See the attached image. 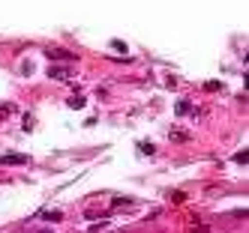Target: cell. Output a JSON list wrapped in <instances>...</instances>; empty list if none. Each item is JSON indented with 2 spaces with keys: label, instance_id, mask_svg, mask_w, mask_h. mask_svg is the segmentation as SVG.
Instances as JSON below:
<instances>
[{
  "label": "cell",
  "instance_id": "6da1fadb",
  "mask_svg": "<svg viewBox=\"0 0 249 233\" xmlns=\"http://www.w3.org/2000/svg\"><path fill=\"white\" fill-rule=\"evenodd\" d=\"M48 75H51V78H57V81H66V78H72V75H75V66H51V69H48Z\"/></svg>",
  "mask_w": 249,
  "mask_h": 233
},
{
  "label": "cell",
  "instance_id": "7a4b0ae2",
  "mask_svg": "<svg viewBox=\"0 0 249 233\" xmlns=\"http://www.w3.org/2000/svg\"><path fill=\"white\" fill-rule=\"evenodd\" d=\"M48 57H54V60H72V54H69V51H60V48H54V51H48Z\"/></svg>",
  "mask_w": 249,
  "mask_h": 233
},
{
  "label": "cell",
  "instance_id": "3957f363",
  "mask_svg": "<svg viewBox=\"0 0 249 233\" xmlns=\"http://www.w3.org/2000/svg\"><path fill=\"white\" fill-rule=\"evenodd\" d=\"M0 161H3V165H24V155H3V158H0Z\"/></svg>",
  "mask_w": 249,
  "mask_h": 233
},
{
  "label": "cell",
  "instance_id": "277c9868",
  "mask_svg": "<svg viewBox=\"0 0 249 233\" xmlns=\"http://www.w3.org/2000/svg\"><path fill=\"white\" fill-rule=\"evenodd\" d=\"M69 105H72V108H81V105H84V99H81V96H75V99H69Z\"/></svg>",
  "mask_w": 249,
  "mask_h": 233
}]
</instances>
